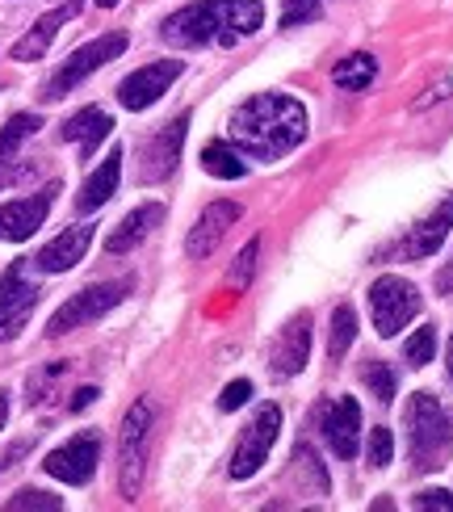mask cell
<instances>
[{
  "label": "cell",
  "instance_id": "6da1fadb",
  "mask_svg": "<svg viewBox=\"0 0 453 512\" xmlns=\"http://www.w3.org/2000/svg\"><path fill=\"white\" fill-rule=\"evenodd\" d=\"M307 139V110L286 93H256L231 114V143L256 160H282Z\"/></svg>",
  "mask_w": 453,
  "mask_h": 512
},
{
  "label": "cell",
  "instance_id": "7a4b0ae2",
  "mask_svg": "<svg viewBox=\"0 0 453 512\" xmlns=\"http://www.w3.org/2000/svg\"><path fill=\"white\" fill-rule=\"evenodd\" d=\"M265 26L261 0H198L164 17L160 38L168 47H231Z\"/></svg>",
  "mask_w": 453,
  "mask_h": 512
},
{
  "label": "cell",
  "instance_id": "3957f363",
  "mask_svg": "<svg viewBox=\"0 0 453 512\" xmlns=\"http://www.w3.org/2000/svg\"><path fill=\"white\" fill-rule=\"evenodd\" d=\"M403 424H407V450H412L416 471H441L453 458V424L437 403V395L416 391L403 408Z\"/></svg>",
  "mask_w": 453,
  "mask_h": 512
},
{
  "label": "cell",
  "instance_id": "277c9868",
  "mask_svg": "<svg viewBox=\"0 0 453 512\" xmlns=\"http://www.w3.org/2000/svg\"><path fill=\"white\" fill-rule=\"evenodd\" d=\"M151 429H156V408H151V399H135L122 420V433H118V487L126 500H139V492H143Z\"/></svg>",
  "mask_w": 453,
  "mask_h": 512
},
{
  "label": "cell",
  "instance_id": "5b68a950",
  "mask_svg": "<svg viewBox=\"0 0 453 512\" xmlns=\"http://www.w3.org/2000/svg\"><path fill=\"white\" fill-rule=\"evenodd\" d=\"M126 42H131V38H126L122 30H114V34H101V38H93V42H84V47H76L68 59L59 63V72L47 80V93H42V97H47V101L68 97L76 84H84L97 68H105L110 59H118V55L126 51Z\"/></svg>",
  "mask_w": 453,
  "mask_h": 512
},
{
  "label": "cell",
  "instance_id": "8992f818",
  "mask_svg": "<svg viewBox=\"0 0 453 512\" xmlns=\"http://www.w3.org/2000/svg\"><path fill=\"white\" fill-rule=\"evenodd\" d=\"M420 290L407 282V277H399V273H386V277H378V282L370 286V315H374V328H378V336H399L412 319L420 315Z\"/></svg>",
  "mask_w": 453,
  "mask_h": 512
},
{
  "label": "cell",
  "instance_id": "52a82bcc",
  "mask_svg": "<svg viewBox=\"0 0 453 512\" xmlns=\"http://www.w3.org/2000/svg\"><path fill=\"white\" fill-rule=\"evenodd\" d=\"M131 290H135V277H122V282H101V286H89V290L72 294L68 303L51 315L47 336H68V332L93 324V319H101V315H110Z\"/></svg>",
  "mask_w": 453,
  "mask_h": 512
},
{
  "label": "cell",
  "instance_id": "ba28073f",
  "mask_svg": "<svg viewBox=\"0 0 453 512\" xmlns=\"http://www.w3.org/2000/svg\"><path fill=\"white\" fill-rule=\"evenodd\" d=\"M277 429H282V408H277V403H261L256 416L244 424L235 450H231V466H227L231 479H252L256 471H261V466L269 462V454H273Z\"/></svg>",
  "mask_w": 453,
  "mask_h": 512
},
{
  "label": "cell",
  "instance_id": "9c48e42d",
  "mask_svg": "<svg viewBox=\"0 0 453 512\" xmlns=\"http://www.w3.org/2000/svg\"><path fill=\"white\" fill-rule=\"evenodd\" d=\"M185 135H189V110L177 114L172 122H164L151 139H143V152H139V185H160V181H168L172 173H177Z\"/></svg>",
  "mask_w": 453,
  "mask_h": 512
},
{
  "label": "cell",
  "instance_id": "30bf717a",
  "mask_svg": "<svg viewBox=\"0 0 453 512\" xmlns=\"http://www.w3.org/2000/svg\"><path fill=\"white\" fill-rule=\"evenodd\" d=\"M38 282H30V273L21 261H13L5 273H0V345L13 336H21V328L30 324V315L38 307Z\"/></svg>",
  "mask_w": 453,
  "mask_h": 512
},
{
  "label": "cell",
  "instance_id": "8fae6325",
  "mask_svg": "<svg viewBox=\"0 0 453 512\" xmlns=\"http://www.w3.org/2000/svg\"><path fill=\"white\" fill-rule=\"evenodd\" d=\"M97 462H101V437L97 433H76L59 445V450L47 454L42 471L51 479L68 483V487H84L93 475H97Z\"/></svg>",
  "mask_w": 453,
  "mask_h": 512
},
{
  "label": "cell",
  "instance_id": "7c38bea8",
  "mask_svg": "<svg viewBox=\"0 0 453 512\" xmlns=\"http://www.w3.org/2000/svg\"><path fill=\"white\" fill-rule=\"evenodd\" d=\"M185 72V63L181 59H156V63H147V68L131 72L122 84H118V101H122V110H147V105H156L168 89H172V80H177Z\"/></svg>",
  "mask_w": 453,
  "mask_h": 512
},
{
  "label": "cell",
  "instance_id": "4fadbf2b",
  "mask_svg": "<svg viewBox=\"0 0 453 512\" xmlns=\"http://www.w3.org/2000/svg\"><path fill=\"white\" fill-rule=\"evenodd\" d=\"M55 194H59V181H47V185L38 189V194H30V198H13V202L0 206V240H9V244L30 240L34 231L47 223L51 206H55Z\"/></svg>",
  "mask_w": 453,
  "mask_h": 512
},
{
  "label": "cell",
  "instance_id": "5bb4252c",
  "mask_svg": "<svg viewBox=\"0 0 453 512\" xmlns=\"http://www.w3.org/2000/svg\"><path fill=\"white\" fill-rule=\"evenodd\" d=\"M319 433L332 445L336 458H357V441H361V403L353 395H340L319 408Z\"/></svg>",
  "mask_w": 453,
  "mask_h": 512
},
{
  "label": "cell",
  "instance_id": "9a60e30c",
  "mask_svg": "<svg viewBox=\"0 0 453 512\" xmlns=\"http://www.w3.org/2000/svg\"><path fill=\"white\" fill-rule=\"evenodd\" d=\"M38 126H42L38 114H13L5 122V131H0V189L34 177V164H21L17 152H21V143H26L30 135H38Z\"/></svg>",
  "mask_w": 453,
  "mask_h": 512
},
{
  "label": "cell",
  "instance_id": "2e32d148",
  "mask_svg": "<svg viewBox=\"0 0 453 512\" xmlns=\"http://www.w3.org/2000/svg\"><path fill=\"white\" fill-rule=\"evenodd\" d=\"M273 378H294L302 374V366L311 361V315L298 311L290 324L282 328V336L273 340Z\"/></svg>",
  "mask_w": 453,
  "mask_h": 512
},
{
  "label": "cell",
  "instance_id": "e0dca14e",
  "mask_svg": "<svg viewBox=\"0 0 453 512\" xmlns=\"http://www.w3.org/2000/svg\"><path fill=\"white\" fill-rule=\"evenodd\" d=\"M80 5H84V0H63V5H55L51 13H42L34 26L13 42V59H17V63H34V59L47 55L51 42H55V34L63 30V21H72V17L80 13Z\"/></svg>",
  "mask_w": 453,
  "mask_h": 512
},
{
  "label": "cell",
  "instance_id": "ac0fdd59",
  "mask_svg": "<svg viewBox=\"0 0 453 512\" xmlns=\"http://www.w3.org/2000/svg\"><path fill=\"white\" fill-rule=\"evenodd\" d=\"M235 219H240V206H235V202H210L202 210V219L189 227V240H185L189 261H206V256L223 244V236L231 231Z\"/></svg>",
  "mask_w": 453,
  "mask_h": 512
},
{
  "label": "cell",
  "instance_id": "d6986e66",
  "mask_svg": "<svg viewBox=\"0 0 453 512\" xmlns=\"http://www.w3.org/2000/svg\"><path fill=\"white\" fill-rule=\"evenodd\" d=\"M93 244V223H76L68 231H59L51 244H42V252L34 256V269L42 273H68L84 261V252Z\"/></svg>",
  "mask_w": 453,
  "mask_h": 512
},
{
  "label": "cell",
  "instance_id": "ffe728a7",
  "mask_svg": "<svg viewBox=\"0 0 453 512\" xmlns=\"http://www.w3.org/2000/svg\"><path fill=\"white\" fill-rule=\"evenodd\" d=\"M160 223H164V206H160V202H143V206H135L131 215H126V219L110 231V240H105V252H110V256L135 252Z\"/></svg>",
  "mask_w": 453,
  "mask_h": 512
},
{
  "label": "cell",
  "instance_id": "44dd1931",
  "mask_svg": "<svg viewBox=\"0 0 453 512\" xmlns=\"http://www.w3.org/2000/svg\"><path fill=\"white\" fill-rule=\"evenodd\" d=\"M449 227H453V194L420 227H412V236L399 244V256H407V261H424V256H433L449 240Z\"/></svg>",
  "mask_w": 453,
  "mask_h": 512
},
{
  "label": "cell",
  "instance_id": "7402d4cb",
  "mask_svg": "<svg viewBox=\"0 0 453 512\" xmlns=\"http://www.w3.org/2000/svg\"><path fill=\"white\" fill-rule=\"evenodd\" d=\"M110 131H114V118L105 114L101 105H84V110H76L68 122H63V139L80 143V156L84 160H89L105 139H110Z\"/></svg>",
  "mask_w": 453,
  "mask_h": 512
},
{
  "label": "cell",
  "instance_id": "603a6c76",
  "mask_svg": "<svg viewBox=\"0 0 453 512\" xmlns=\"http://www.w3.org/2000/svg\"><path fill=\"white\" fill-rule=\"evenodd\" d=\"M118 177H122V147H114V152L89 173V181L80 185V194H76V210H80V215H89V210H101L105 202H110L114 189H118Z\"/></svg>",
  "mask_w": 453,
  "mask_h": 512
},
{
  "label": "cell",
  "instance_id": "cb8c5ba5",
  "mask_svg": "<svg viewBox=\"0 0 453 512\" xmlns=\"http://www.w3.org/2000/svg\"><path fill=\"white\" fill-rule=\"evenodd\" d=\"M378 76V59L374 55H344L336 68H332V80L340 84L344 93H361V89H370Z\"/></svg>",
  "mask_w": 453,
  "mask_h": 512
},
{
  "label": "cell",
  "instance_id": "d4e9b609",
  "mask_svg": "<svg viewBox=\"0 0 453 512\" xmlns=\"http://www.w3.org/2000/svg\"><path fill=\"white\" fill-rule=\"evenodd\" d=\"M202 168H206L210 177H223V181H240L248 173V164L235 156V147L231 143H219V139L202 147Z\"/></svg>",
  "mask_w": 453,
  "mask_h": 512
},
{
  "label": "cell",
  "instance_id": "484cf974",
  "mask_svg": "<svg viewBox=\"0 0 453 512\" xmlns=\"http://www.w3.org/2000/svg\"><path fill=\"white\" fill-rule=\"evenodd\" d=\"M353 340H357V311L353 307H336L332 311V336H328V357L340 361L344 353L353 349Z\"/></svg>",
  "mask_w": 453,
  "mask_h": 512
},
{
  "label": "cell",
  "instance_id": "4316f807",
  "mask_svg": "<svg viewBox=\"0 0 453 512\" xmlns=\"http://www.w3.org/2000/svg\"><path fill=\"white\" fill-rule=\"evenodd\" d=\"M433 357H437V328H433V324H424V328H416L412 340L403 345V361L420 370V366H428Z\"/></svg>",
  "mask_w": 453,
  "mask_h": 512
},
{
  "label": "cell",
  "instance_id": "83f0119b",
  "mask_svg": "<svg viewBox=\"0 0 453 512\" xmlns=\"http://www.w3.org/2000/svg\"><path fill=\"white\" fill-rule=\"evenodd\" d=\"M365 387H370V395H378L382 403H391L395 399V387H399V382H395V370L391 366H386V361H365Z\"/></svg>",
  "mask_w": 453,
  "mask_h": 512
},
{
  "label": "cell",
  "instance_id": "f1b7e54d",
  "mask_svg": "<svg viewBox=\"0 0 453 512\" xmlns=\"http://www.w3.org/2000/svg\"><path fill=\"white\" fill-rule=\"evenodd\" d=\"M5 508H9V512H21V508H47V512H59L63 500H59V496H47V492H38V487H21L17 496H9Z\"/></svg>",
  "mask_w": 453,
  "mask_h": 512
},
{
  "label": "cell",
  "instance_id": "f546056e",
  "mask_svg": "<svg viewBox=\"0 0 453 512\" xmlns=\"http://www.w3.org/2000/svg\"><path fill=\"white\" fill-rule=\"evenodd\" d=\"M256 256H261V240H248V244H244V252H240V256H235V269H231V282H235V286H240V290H244V286L252 282V269H256Z\"/></svg>",
  "mask_w": 453,
  "mask_h": 512
},
{
  "label": "cell",
  "instance_id": "4dcf8cb0",
  "mask_svg": "<svg viewBox=\"0 0 453 512\" xmlns=\"http://www.w3.org/2000/svg\"><path fill=\"white\" fill-rule=\"evenodd\" d=\"M323 9V0H286V9H282V26H302V21H315Z\"/></svg>",
  "mask_w": 453,
  "mask_h": 512
},
{
  "label": "cell",
  "instance_id": "1f68e13d",
  "mask_svg": "<svg viewBox=\"0 0 453 512\" xmlns=\"http://www.w3.org/2000/svg\"><path fill=\"white\" fill-rule=\"evenodd\" d=\"M395 458V437L391 429H374L370 433V466H391Z\"/></svg>",
  "mask_w": 453,
  "mask_h": 512
},
{
  "label": "cell",
  "instance_id": "d6a6232c",
  "mask_svg": "<svg viewBox=\"0 0 453 512\" xmlns=\"http://www.w3.org/2000/svg\"><path fill=\"white\" fill-rule=\"evenodd\" d=\"M248 395H252V387H248L244 378H235L231 387H227V391L219 395V408H223V412H235V408H244V403H248Z\"/></svg>",
  "mask_w": 453,
  "mask_h": 512
},
{
  "label": "cell",
  "instance_id": "836d02e7",
  "mask_svg": "<svg viewBox=\"0 0 453 512\" xmlns=\"http://www.w3.org/2000/svg\"><path fill=\"white\" fill-rule=\"evenodd\" d=\"M412 508H437V512H453V496L449 492H441V487H428V492H420L416 500H412Z\"/></svg>",
  "mask_w": 453,
  "mask_h": 512
},
{
  "label": "cell",
  "instance_id": "e575fe53",
  "mask_svg": "<svg viewBox=\"0 0 453 512\" xmlns=\"http://www.w3.org/2000/svg\"><path fill=\"white\" fill-rule=\"evenodd\" d=\"M30 445H34L30 437H21V441H13V445H9V450H5V454H0V471H9V466H13L17 458H26V454H30Z\"/></svg>",
  "mask_w": 453,
  "mask_h": 512
},
{
  "label": "cell",
  "instance_id": "d590c367",
  "mask_svg": "<svg viewBox=\"0 0 453 512\" xmlns=\"http://www.w3.org/2000/svg\"><path fill=\"white\" fill-rule=\"evenodd\" d=\"M97 395H101L97 387H80V391L72 395V412H84V408H89V403H93Z\"/></svg>",
  "mask_w": 453,
  "mask_h": 512
},
{
  "label": "cell",
  "instance_id": "8d00e7d4",
  "mask_svg": "<svg viewBox=\"0 0 453 512\" xmlns=\"http://www.w3.org/2000/svg\"><path fill=\"white\" fill-rule=\"evenodd\" d=\"M445 97H449V80H441L433 93H428V97H420V101H416V110H424V105H433V101H445Z\"/></svg>",
  "mask_w": 453,
  "mask_h": 512
},
{
  "label": "cell",
  "instance_id": "74e56055",
  "mask_svg": "<svg viewBox=\"0 0 453 512\" xmlns=\"http://www.w3.org/2000/svg\"><path fill=\"white\" fill-rule=\"evenodd\" d=\"M437 286H441L445 294H453V261H449V269H441V277H437Z\"/></svg>",
  "mask_w": 453,
  "mask_h": 512
},
{
  "label": "cell",
  "instance_id": "f35d334b",
  "mask_svg": "<svg viewBox=\"0 0 453 512\" xmlns=\"http://www.w3.org/2000/svg\"><path fill=\"white\" fill-rule=\"evenodd\" d=\"M9 424V391H0V429Z\"/></svg>",
  "mask_w": 453,
  "mask_h": 512
},
{
  "label": "cell",
  "instance_id": "ab89813d",
  "mask_svg": "<svg viewBox=\"0 0 453 512\" xmlns=\"http://www.w3.org/2000/svg\"><path fill=\"white\" fill-rule=\"evenodd\" d=\"M445 370H449V378H453V336H449V349H445Z\"/></svg>",
  "mask_w": 453,
  "mask_h": 512
},
{
  "label": "cell",
  "instance_id": "60d3db41",
  "mask_svg": "<svg viewBox=\"0 0 453 512\" xmlns=\"http://www.w3.org/2000/svg\"><path fill=\"white\" fill-rule=\"evenodd\" d=\"M97 5H101V9H114V5H118V0H97Z\"/></svg>",
  "mask_w": 453,
  "mask_h": 512
}]
</instances>
